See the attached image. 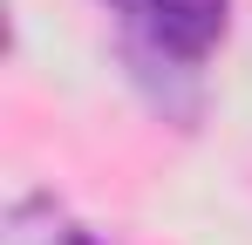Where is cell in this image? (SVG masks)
I'll use <instances>...</instances> for the list:
<instances>
[{
    "mask_svg": "<svg viewBox=\"0 0 252 245\" xmlns=\"http://www.w3.org/2000/svg\"><path fill=\"white\" fill-rule=\"evenodd\" d=\"M102 7L123 21V48L143 75L150 68L191 75L232 28V0H102Z\"/></svg>",
    "mask_w": 252,
    "mask_h": 245,
    "instance_id": "1",
    "label": "cell"
}]
</instances>
